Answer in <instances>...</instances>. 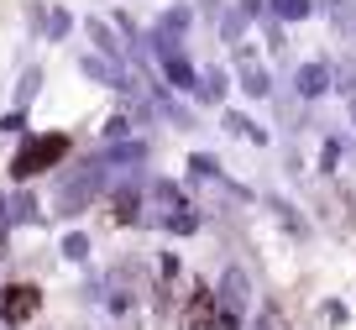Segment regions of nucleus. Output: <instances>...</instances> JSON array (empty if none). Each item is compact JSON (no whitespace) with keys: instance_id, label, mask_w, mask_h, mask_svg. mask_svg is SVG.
I'll return each mask as SVG.
<instances>
[{"instance_id":"f257e3e1","label":"nucleus","mask_w":356,"mask_h":330,"mask_svg":"<svg viewBox=\"0 0 356 330\" xmlns=\"http://www.w3.org/2000/svg\"><path fill=\"white\" fill-rule=\"evenodd\" d=\"M63 152H68V136H26L22 152H16V163H11V173L32 178V173H42V168H53Z\"/></svg>"},{"instance_id":"f03ea898","label":"nucleus","mask_w":356,"mask_h":330,"mask_svg":"<svg viewBox=\"0 0 356 330\" xmlns=\"http://www.w3.org/2000/svg\"><path fill=\"white\" fill-rule=\"evenodd\" d=\"M241 315H246V278H241V273H225V283H220V309H215L210 330H241Z\"/></svg>"},{"instance_id":"7ed1b4c3","label":"nucleus","mask_w":356,"mask_h":330,"mask_svg":"<svg viewBox=\"0 0 356 330\" xmlns=\"http://www.w3.org/2000/svg\"><path fill=\"white\" fill-rule=\"evenodd\" d=\"M37 304H42V294H37L32 283H11L0 294V320H6V325H26V320L37 315Z\"/></svg>"},{"instance_id":"20e7f679","label":"nucleus","mask_w":356,"mask_h":330,"mask_svg":"<svg viewBox=\"0 0 356 330\" xmlns=\"http://www.w3.org/2000/svg\"><path fill=\"white\" fill-rule=\"evenodd\" d=\"M95 189H100V173H95V168H89V173H79L74 184H63V194H58V215H79V210H84V199L95 194Z\"/></svg>"},{"instance_id":"39448f33","label":"nucleus","mask_w":356,"mask_h":330,"mask_svg":"<svg viewBox=\"0 0 356 330\" xmlns=\"http://www.w3.org/2000/svg\"><path fill=\"white\" fill-rule=\"evenodd\" d=\"M325 79H330V68H325V63H304V68H299V95H304V100L325 95Z\"/></svg>"},{"instance_id":"423d86ee","label":"nucleus","mask_w":356,"mask_h":330,"mask_svg":"<svg viewBox=\"0 0 356 330\" xmlns=\"http://www.w3.org/2000/svg\"><path fill=\"white\" fill-rule=\"evenodd\" d=\"M147 199H152V210H157V215H173V210H184V194H178V189L173 184H152V194H147Z\"/></svg>"},{"instance_id":"0eeeda50","label":"nucleus","mask_w":356,"mask_h":330,"mask_svg":"<svg viewBox=\"0 0 356 330\" xmlns=\"http://www.w3.org/2000/svg\"><path fill=\"white\" fill-rule=\"evenodd\" d=\"M241 89L262 100V95H267V68H262V63H252V58H241Z\"/></svg>"},{"instance_id":"6e6552de","label":"nucleus","mask_w":356,"mask_h":330,"mask_svg":"<svg viewBox=\"0 0 356 330\" xmlns=\"http://www.w3.org/2000/svg\"><path fill=\"white\" fill-rule=\"evenodd\" d=\"M84 74H89V79H100V84H121L115 63H111V58H100V53H95V58H84Z\"/></svg>"},{"instance_id":"1a4fd4ad","label":"nucleus","mask_w":356,"mask_h":330,"mask_svg":"<svg viewBox=\"0 0 356 330\" xmlns=\"http://www.w3.org/2000/svg\"><path fill=\"white\" fill-rule=\"evenodd\" d=\"M89 42L100 47V58H115V53H121V42L111 37V26H105V22H89Z\"/></svg>"},{"instance_id":"9d476101","label":"nucleus","mask_w":356,"mask_h":330,"mask_svg":"<svg viewBox=\"0 0 356 330\" xmlns=\"http://www.w3.org/2000/svg\"><path fill=\"white\" fill-rule=\"evenodd\" d=\"M194 84H200V95H204V100H220V95H225V74H220V68H204Z\"/></svg>"},{"instance_id":"9b49d317","label":"nucleus","mask_w":356,"mask_h":330,"mask_svg":"<svg viewBox=\"0 0 356 330\" xmlns=\"http://www.w3.org/2000/svg\"><path fill=\"white\" fill-rule=\"evenodd\" d=\"M273 11H278L283 22H304V16L314 11V0H273Z\"/></svg>"},{"instance_id":"f8f14e48","label":"nucleus","mask_w":356,"mask_h":330,"mask_svg":"<svg viewBox=\"0 0 356 330\" xmlns=\"http://www.w3.org/2000/svg\"><path fill=\"white\" fill-rule=\"evenodd\" d=\"M330 22L341 26V32H351L356 26V0H330Z\"/></svg>"},{"instance_id":"ddd939ff","label":"nucleus","mask_w":356,"mask_h":330,"mask_svg":"<svg viewBox=\"0 0 356 330\" xmlns=\"http://www.w3.org/2000/svg\"><path fill=\"white\" fill-rule=\"evenodd\" d=\"M115 220H142V194H115Z\"/></svg>"},{"instance_id":"4468645a","label":"nucleus","mask_w":356,"mask_h":330,"mask_svg":"<svg viewBox=\"0 0 356 330\" xmlns=\"http://www.w3.org/2000/svg\"><path fill=\"white\" fill-rule=\"evenodd\" d=\"M63 32H68V16L53 11V16H47V37H63Z\"/></svg>"},{"instance_id":"2eb2a0df","label":"nucleus","mask_w":356,"mask_h":330,"mask_svg":"<svg viewBox=\"0 0 356 330\" xmlns=\"http://www.w3.org/2000/svg\"><path fill=\"white\" fill-rule=\"evenodd\" d=\"M84 246H89L84 236H68V242H63V252H68V257H84Z\"/></svg>"},{"instance_id":"dca6fc26","label":"nucleus","mask_w":356,"mask_h":330,"mask_svg":"<svg viewBox=\"0 0 356 330\" xmlns=\"http://www.w3.org/2000/svg\"><path fill=\"white\" fill-rule=\"evenodd\" d=\"M335 79H341V89H356V68L351 63H341V74H335Z\"/></svg>"},{"instance_id":"f3484780","label":"nucleus","mask_w":356,"mask_h":330,"mask_svg":"<svg viewBox=\"0 0 356 330\" xmlns=\"http://www.w3.org/2000/svg\"><path fill=\"white\" fill-rule=\"evenodd\" d=\"M257 330H273V320H267V315H262V320H257Z\"/></svg>"},{"instance_id":"a211bd4d","label":"nucleus","mask_w":356,"mask_h":330,"mask_svg":"<svg viewBox=\"0 0 356 330\" xmlns=\"http://www.w3.org/2000/svg\"><path fill=\"white\" fill-rule=\"evenodd\" d=\"M351 116H356V100H351Z\"/></svg>"}]
</instances>
